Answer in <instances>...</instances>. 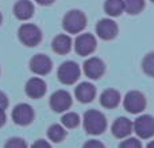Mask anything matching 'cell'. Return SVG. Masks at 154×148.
<instances>
[{
    "instance_id": "9c48e42d",
    "label": "cell",
    "mask_w": 154,
    "mask_h": 148,
    "mask_svg": "<svg viewBox=\"0 0 154 148\" xmlns=\"http://www.w3.org/2000/svg\"><path fill=\"white\" fill-rule=\"evenodd\" d=\"M12 120L18 125H29L34 120V111L29 104H18L12 109Z\"/></svg>"
},
{
    "instance_id": "3957f363",
    "label": "cell",
    "mask_w": 154,
    "mask_h": 148,
    "mask_svg": "<svg viewBox=\"0 0 154 148\" xmlns=\"http://www.w3.org/2000/svg\"><path fill=\"white\" fill-rule=\"evenodd\" d=\"M18 38L24 46L27 47H35L42 40V31L39 27L31 23H24L19 27Z\"/></svg>"
},
{
    "instance_id": "52a82bcc",
    "label": "cell",
    "mask_w": 154,
    "mask_h": 148,
    "mask_svg": "<svg viewBox=\"0 0 154 148\" xmlns=\"http://www.w3.org/2000/svg\"><path fill=\"white\" fill-rule=\"evenodd\" d=\"M75 50L79 55L88 57L96 50V38L92 34H80L75 40Z\"/></svg>"
},
{
    "instance_id": "f1b7e54d",
    "label": "cell",
    "mask_w": 154,
    "mask_h": 148,
    "mask_svg": "<svg viewBox=\"0 0 154 148\" xmlns=\"http://www.w3.org/2000/svg\"><path fill=\"white\" fill-rule=\"evenodd\" d=\"M5 112H4V109H0V127H3V125L5 124Z\"/></svg>"
},
{
    "instance_id": "ac0fdd59",
    "label": "cell",
    "mask_w": 154,
    "mask_h": 148,
    "mask_svg": "<svg viewBox=\"0 0 154 148\" xmlns=\"http://www.w3.org/2000/svg\"><path fill=\"white\" fill-rule=\"evenodd\" d=\"M120 102V93L115 89H106L100 94V104L107 109L116 108Z\"/></svg>"
},
{
    "instance_id": "d6a6232c",
    "label": "cell",
    "mask_w": 154,
    "mask_h": 148,
    "mask_svg": "<svg viewBox=\"0 0 154 148\" xmlns=\"http://www.w3.org/2000/svg\"><path fill=\"white\" fill-rule=\"evenodd\" d=\"M150 1H153V3H154V0H150Z\"/></svg>"
},
{
    "instance_id": "603a6c76",
    "label": "cell",
    "mask_w": 154,
    "mask_h": 148,
    "mask_svg": "<svg viewBox=\"0 0 154 148\" xmlns=\"http://www.w3.org/2000/svg\"><path fill=\"white\" fill-rule=\"evenodd\" d=\"M142 69L147 75L154 77V53H149L147 55H145L142 61Z\"/></svg>"
},
{
    "instance_id": "ffe728a7",
    "label": "cell",
    "mask_w": 154,
    "mask_h": 148,
    "mask_svg": "<svg viewBox=\"0 0 154 148\" xmlns=\"http://www.w3.org/2000/svg\"><path fill=\"white\" fill-rule=\"evenodd\" d=\"M65 136H66V131H65V128L62 127V125L53 124V125L49 127L48 138L50 139L51 141H54V143H60V141H62L65 139Z\"/></svg>"
},
{
    "instance_id": "83f0119b",
    "label": "cell",
    "mask_w": 154,
    "mask_h": 148,
    "mask_svg": "<svg viewBox=\"0 0 154 148\" xmlns=\"http://www.w3.org/2000/svg\"><path fill=\"white\" fill-rule=\"evenodd\" d=\"M31 148H51V146L45 140H37L31 146Z\"/></svg>"
},
{
    "instance_id": "5b68a950",
    "label": "cell",
    "mask_w": 154,
    "mask_h": 148,
    "mask_svg": "<svg viewBox=\"0 0 154 148\" xmlns=\"http://www.w3.org/2000/svg\"><path fill=\"white\" fill-rule=\"evenodd\" d=\"M57 77L64 85H73L80 78V67L76 62L66 61L57 70Z\"/></svg>"
},
{
    "instance_id": "8fae6325",
    "label": "cell",
    "mask_w": 154,
    "mask_h": 148,
    "mask_svg": "<svg viewBox=\"0 0 154 148\" xmlns=\"http://www.w3.org/2000/svg\"><path fill=\"white\" fill-rule=\"evenodd\" d=\"M96 34L103 40H111L118 35V24L112 19H101L96 24Z\"/></svg>"
},
{
    "instance_id": "ba28073f",
    "label": "cell",
    "mask_w": 154,
    "mask_h": 148,
    "mask_svg": "<svg viewBox=\"0 0 154 148\" xmlns=\"http://www.w3.org/2000/svg\"><path fill=\"white\" fill-rule=\"evenodd\" d=\"M72 106V97L66 90H57L50 97V108L54 112H66Z\"/></svg>"
},
{
    "instance_id": "30bf717a",
    "label": "cell",
    "mask_w": 154,
    "mask_h": 148,
    "mask_svg": "<svg viewBox=\"0 0 154 148\" xmlns=\"http://www.w3.org/2000/svg\"><path fill=\"white\" fill-rule=\"evenodd\" d=\"M51 67V59L45 54H37L30 59V70L37 75H46L50 73Z\"/></svg>"
},
{
    "instance_id": "e0dca14e",
    "label": "cell",
    "mask_w": 154,
    "mask_h": 148,
    "mask_svg": "<svg viewBox=\"0 0 154 148\" xmlns=\"http://www.w3.org/2000/svg\"><path fill=\"white\" fill-rule=\"evenodd\" d=\"M51 49H53L54 53L60 54V55L68 54L70 51V49H72V39H70V37L66 34L57 35V37L53 39Z\"/></svg>"
},
{
    "instance_id": "2e32d148",
    "label": "cell",
    "mask_w": 154,
    "mask_h": 148,
    "mask_svg": "<svg viewBox=\"0 0 154 148\" xmlns=\"http://www.w3.org/2000/svg\"><path fill=\"white\" fill-rule=\"evenodd\" d=\"M75 94L76 98L82 104L91 102L96 96V89L92 84L89 82H81L80 85H77V87L75 89Z\"/></svg>"
},
{
    "instance_id": "4fadbf2b",
    "label": "cell",
    "mask_w": 154,
    "mask_h": 148,
    "mask_svg": "<svg viewBox=\"0 0 154 148\" xmlns=\"http://www.w3.org/2000/svg\"><path fill=\"white\" fill-rule=\"evenodd\" d=\"M24 90H26V94L29 96V97L34 98V100H38V98L45 96L46 84L43 79L38 78V77H34V78H30L29 81L26 82Z\"/></svg>"
},
{
    "instance_id": "44dd1931",
    "label": "cell",
    "mask_w": 154,
    "mask_h": 148,
    "mask_svg": "<svg viewBox=\"0 0 154 148\" xmlns=\"http://www.w3.org/2000/svg\"><path fill=\"white\" fill-rule=\"evenodd\" d=\"M125 11L130 15H138L145 8V0H123Z\"/></svg>"
},
{
    "instance_id": "9a60e30c",
    "label": "cell",
    "mask_w": 154,
    "mask_h": 148,
    "mask_svg": "<svg viewBox=\"0 0 154 148\" xmlns=\"http://www.w3.org/2000/svg\"><path fill=\"white\" fill-rule=\"evenodd\" d=\"M14 15L19 20H29L34 15V4L30 0H18L14 5Z\"/></svg>"
},
{
    "instance_id": "7402d4cb",
    "label": "cell",
    "mask_w": 154,
    "mask_h": 148,
    "mask_svg": "<svg viewBox=\"0 0 154 148\" xmlns=\"http://www.w3.org/2000/svg\"><path fill=\"white\" fill-rule=\"evenodd\" d=\"M61 123L65 128L72 129V128H76L77 125L80 124V117L77 113H75V112H66V113L62 116Z\"/></svg>"
},
{
    "instance_id": "4316f807",
    "label": "cell",
    "mask_w": 154,
    "mask_h": 148,
    "mask_svg": "<svg viewBox=\"0 0 154 148\" xmlns=\"http://www.w3.org/2000/svg\"><path fill=\"white\" fill-rule=\"evenodd\" d=\"M8 106V98L3 92H0V109H7Z\"/></svg>"
},
{
    "instance_id": "8992f818",
    "label": "cell",
    "mask_w": 154,
    "mask_h": 148,
    "mask_svg": "<svg viewBox=\"0 0 154 148\" xmlns=\"http://www.w3.org/2000/svg\"><path fill=\"white\" fill-rule=\"evenodd\" d=\"M133 131L141 139H150L154 136V117L150 114H142L133 123Z\"/></svg>"
},
{
    "instance_id": "5bb4252c",
    "label": "cell",
    "mask_w": 154,
    "mask_h": 148,
    "mask_svg": "<svg viewBox=\"0 0 154 148\" xmlns=\"http://www.w3.org/2000/svg\"><path fill=\"white\" fill-rule=\"evenodd\" d=\"M112 135L118 139H125L133 132V123L126 117H118L111 127Z\"/></svg>"
},
{
    "instance_id": "7a4b0ae2",
    "label": "cell",
    "mask_w": 154,
    "mask_h": 148,
    "mask_svg": "<svg viewBox=\"0 0 154 148\" xmlns=\"http://www.w3.org/2000/svg\"><path fill=\"white\" fill-rule=\"evenodd\" d=\"M62 27L68 34H80L87 27V16L79 10H70L62 19Z\"/></svg>"
},
{
    "instance_id": "d4e9b609",
    "label": "cell",
    "mask_w": 154,
    "mask_h": 148,
    "mask_svg": "<svg viewBox=\"0 0 154 148\" xmlns=\"http://www.w3.org/2000/svg\"><path fill=\"white\" fill-rule=\"evenodd\" d=\"M119 148H142V144L137 138H128L120 143Z\"/></svg>"
},
{
    "instance_id": "1f68e13d",
    "label": "cell",
    "mask_w": 154,
    "mask_h": 148,
    "mask_svg": "<svg viewBox=\"0 0 154 148\" xmlns=\"http://www.w3.org/2000/svg\"><path fill=\"white\" fill-rule=\"evenodd\" d=\"M2 22H3V16H2V12H0V24H2Z\"/></svg>"
},
{
    "instance_id": "4dcf8cb0",
    "label": "cell",
    "mask_w": 154,
    "mask_h": 148,
    "mask_svg": "<svg viewBox=\"0 0 154 148\" xmlns=\"http://www.w3.org/2000/svg\"><path fill=\"white\" fill-rule=\"evenodd\" d=\"M146 148H154V141H150L149 144H147V147Z\"/></svg>"
},
{
    "instance_id": "d6986e66",
    "label": "cell",
    "mask_w": 154,
    "mask_h": 148,
    "mask_svg": "<svg viewBox=\"0 0 154 148\" xmlns=\"http://www.w3.org/2000/svg\"><path fill=\"white\" fill-rule=\"evenodd\" d=\"M104 11L107 15L116 18L122 15L125 11V1L123 0H106L104 1Z\"/></svg>"
},
{
    "instance_id": "7c38bea8",
    "label": "cell",
    "mask_w": 154,
    "mask_h": 148,
    "mask_svg": "<svg viewBox=\"0 0 154 148\" xmlns=\"http://www.w3.org/2000/svg\"><path fill=\"white\" fill-rule=\"evenodd\" d=\"M84 73L88 78L91 79H99L106 72V65L100 58L91 57L84 62Z\"/></svg>"
},
{
    "instance_id": "f546056e",
    "label": "cell",
    "mask_w": 154,
    "mask_h": 148,
    "mask_svg": "<svg viewBox=\"0 0 154 148\" xmlns=\"http://www.w3.org/2000/svg\"><path fill=\"white\" fill-rule=\"evenodd\" d=\"M39 5H50L54 3V0H35Z\"/></svg>"
},
{
    "instance_id": "277c9868",
    "label": "cell",
    "mask_w": 154,
    "mask_h": 148,
    "mask_svg": "<svg viewBox=\"0 0 154 148\" xmlns=\"http://www.w3.org/2000/svg\"><path fill=\"white\" fill-rule=\"evenodd\" d=\"M123 106L128 113L138 114L146 108V98H145L143 93L138 92V90H131L123 98Z\"/></svg>"
},
{
    "instance_id": "484cf974",
    "label": "cell",
    "mask_w": 154,
    "mask_h": 148,
    "mask_svg": "<svg viewBox=\"0 0 154 148\" xmlns=\"http://www.w3.org/2000/svg\"><path fill=\"white\" fill-rule=\"evenodd\" d=\"M82 148H106V147L99 140H88L87 143L82 146Z\"/></svg>"
},
{
    "instance_id": "cb8c5ba5",
    "label": "cell",
    "mask_w": 154,
    "mask_h": 148,
    "mask_svg": "<svg viewBox=\"0 0 154 148\" xmlns=\"http://www.w3.org/2000/svg\"><path fill=\"white\" fill-rule=\"evenodd\" d=\"M4 148H27V144L23 139L12 138V139H10V140H7Z\"/></svg>"
},
{
    "instance_id": "6da1fadb",
    "label": "cell",
    "mask_w": 154,
    "mask_h": 148,
    "mask_svg": "<svg viewBox=\"0 0 154 148\" xmlns=\"http://www.w3.org/2000/svg\"><path fill=\"white\" fill-rule=\"evenodd\" d=\"M84 128L89 135H101L107 128V120L101 112L89 109L84 113Z\"/></svg>"
}]
</instances>
